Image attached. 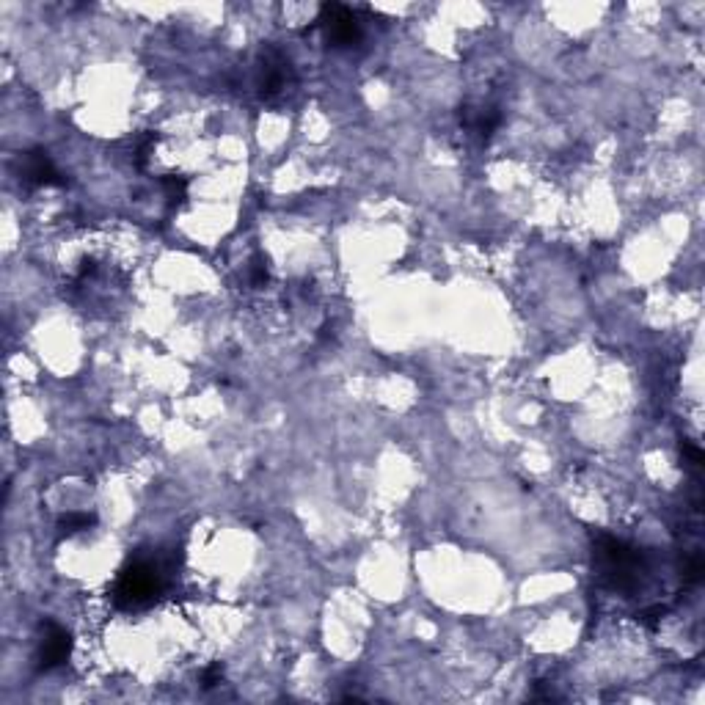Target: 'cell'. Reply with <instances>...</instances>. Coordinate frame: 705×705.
<instances>
[{
	"label": "cell",
	"instance_id": "9c48e42d",
	"mask_svg": "<svg viewBox=\"0 0 705 705\" xmlns=\"http://www.w3.org/2000/svg\"><path fill=\"white\" fill-rule=\"evenodd\" d=\"M700 579H703V559H700V554H692L683 562V582L686 584H697Z\"/></svg>",
	"mask_w": 705,
	"mask_h": 705
},
{
	"label": "cell",
	"instance_id": "52a82bcc",
	"mask_svg": "<svg viewBox=\"0 0 705 705\" xmlns=\"http://www.w3.org/2000/svg\"><path fill=\"white\" fill-rule=\"evenodd\" d=\"M163 185L165 196H168V207H176L182 199H185V190H188V179L185 176H176V174H165L160 179Z\"/></svg>",
	"mask_w": 705,
	"mask_h": 705
},
{
	"label": "cell",
	"instance_id": "8fae6325",
	"mask_svg": "<svg viewBox=\"0 0 705 705\" xmlns=\"http://www.w3.org/2000/svg\"><path fill=\"white\" fill-rule=\"evenodd\" d=\"M248 278H251L254 287H265V284H268L271 273H268V262H265L262 257H254V259H251V265H248Z\"/></svg>",
	"mask_w": 705,
	"mask_h": 705
},
{
	"label": "cell",
	"instance_id": "5bb4252c",
	"mask_svg": "<svg viewBox=\"0 0 705 705\" xmlns=\"http://www.w3.org/2000/svg\"><path fill=\"white\" fill-rule=\"evenodd\" d=\"M94 271H97V268H94V259H86V262H83V268H80V273H77V275H80V278H86V275H91V273H94Z\"/></svg>",
	"mask_w": 705,
	"mask_h": 705
},
{
	"label": "cell",
	"instance_id": "4fadbf2b",
	"mask_svg": "<svg viewBox=\"0 0 705 705\" xmlns=\"http://www.w3.org/2000/svg\"><path fill=\"white\" fill-rule=\"evenodd\" d=\"M683 455H686V460L692 463V466H703V452L697 449V446H692L689 441H683Z\"/></svg>",
	"mask_w": 705,
	"mask_h": 705
},
{
	"label": "cell",
	"instance_id": "3957f363",
	"mask_svg": "<svg viewBox=\"0 0 705 705\" xmlns=\"http://www.w3.org/2000/svg\"><path fill=\"white\" fill-rule=\"evenodd\" d=\"M292 83H295V66H292L289 55L281 53L273 45L262 47L259 61H257V91H259V97L262 100H275Z\"/></svg>",
	"mask_w": 705,
	"mask_h": 705
},
{
	"label": "cell",
	"instance_id": "7a4b0ae2",
	"mask_svg": "<svg viewBox=\"0 0 705 705\" xmlns=\"http://www.w3.org/2000/svg\"><path fill=\"white\" fill-rule=\"evenodd\" d=\"M163 587V573L152 559H132L113 584V603L119 609H141L160 596Z\"/></svg>",
	"mask_w": 705,
	"mask_h": 705
},
{
	"label": "cell",
	"instance_id": "6da1fadb",
	"mask_svg": "<svg viewBox=\"0 0 705 705\" xmlns=\"http://www.w3.org/2000/svg\"><path fill=\"white\" fill-rule=\"evenodd\" d=\"M596 565L600 570V579L620 593H634L642 576L648 573V556L639 548L612 535L596 538Z\"/></svg>",
	"mask_w": 705,
	"mask_h": 705
},
{
	"label": "cell",
	"instance_id": "ba28073f",
	"mask_svg": "<svg viewBox=\"0 0 705 705\" xmlns=\"http://www.w3.org/2000/svg\"><path fill=\"white\" fill-rule=\"evenodd\" d=\"M97 524V518L94 515H89V513H69V515H63L61 518V532L63 535H75V532H83V529H89V526H94Z\"/></svg>",
	"mask_w": 705,
	"mask_h": 705
},
{
	"label": "cell",
	"instance_id": "7c38bea8",
	"mask_svg": "<svg viewBox=\"0 0 705 705\" xmlns=\"http://www.w3.org/2000/svg\"><path fill=\"white\" fill-rule=\"evenodd\" d=\"M223 681V669H220V664H213V667H207L204 672H202V686L204 689H213Z\"/></svg>",
	"mask_w": 705,
	"mask_h": 705
},
{
	"label": "cell",
	"instance_id": "5b68a950",
	"mask_svg": "<svg viewBox=\"0 0 705 705\" xmlns=\"http://www.w3.org/2000/svg\"><path fill=\"white\" fill-rule=\"evenodd\" d=\"M20 179L31 188H53L66 182L45 149H31L20 155Z\"/></svg>",
	"mask_w": 705,
	"mask_h": 705
},
{
	"label": "cell",
	"instance_id": "30bf717a",
	"mask_svg": "<svg viewBox=\"0 0 705 705\" xmlns=\"http://www.w3.org/2000/svg\"><path fill=\"white\" fill-rule=\"evenodd\" d=\"M155 144H158V135L155 132H149V135H144L141 141H138V146H135V155H132V163L138 165V168H144L146 160H149V152L155 149Z\"/></svg>",
	"mask_w": 705,
	"mask_h": 705
},
{
	"label": "cell",
	"instance_id": "8992f818",
	"mask_svg": "<svg viewBox=\"0 0 705 705\" xmlns=\"http://www.w3.org/2000/svg\"><path fill=\"white\" fill-rule=\"evenodd\" d=\"M72 653V637L55 626V623H47V634L42 639V648H39V669H55L61 667Z\"/></svg>",
	"mask_w": 705,
	"mask_h": 705
},
{
	"label": "cell",
	"instance_id": "277c9868",
	"mask_svg": "<svg viewBox=\"0 0 705 705\" xmlns=\"http://www.w3.org/2000/svg\"><path fill=\"white\" fill-rule=\"evenodd\" d=\"M317 22H320V28L326 33V42L331 47H353V45L361 42V22L353 14V8H347V6L326 3L320 8Z\"/></svg>",
	"mask_w": 705,
	"mask_h": 705
}]
</instances>
